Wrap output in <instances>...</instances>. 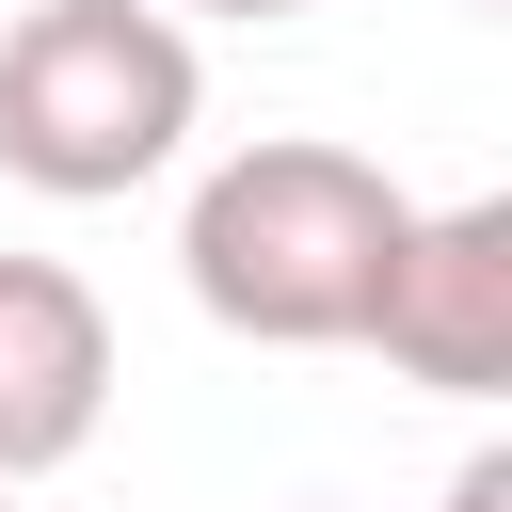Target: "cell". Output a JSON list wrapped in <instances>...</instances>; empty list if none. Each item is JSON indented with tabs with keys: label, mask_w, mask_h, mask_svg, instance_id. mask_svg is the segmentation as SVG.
Segmentation results:
<instances>
[{
	"label": "cell",
	"mask_w": 512,
	"mask_h": 512,
	"mask_svg": "<svg viewBox=\"0 0 512 512\" xmlns=\"http://www.w3.org/2000/svg\"><path fill=\"white\" fill-rule=\"evenodd\" d=\"M160 16H176V0H160ZM192 16H304V0H192Z\"/></svg>",
	"instance_id": "6"
},
{
	"label": "cell",
	"mask_w": 512,
	"mask_h": 512,
	"mask_svg": "<svg viewBox=\"0 0 512 512\" xmlns=\"http://www.w3.org/2000/svg\"><path fill=\"white\" fill-rule=\"evenodd\" d=\"M400 224H416V192H400L384 160H352V144H320V128H272V144H224V160L192 176L176 272H192V304H208L224 336H256V352H352Z\"/></svg>",
	"instance_id": "1"
},
{
	"label": "cell",
	"mask_w": 512,
	"mask_h": 512,
	"mask_svg": "<svg viewBox=\"0 0 512 512\" xmlns=\"http://www.w3.org/2000/svg\"><path fill=\"white\" fill-rule=\"evenodd\" d=\"M112 416V304L64 256H0V496L64 480Z\"/></svg>",
	"instance_id": "4"
},
{
	"label": "cell",
	"mask_w": 512,
	"mask_h": 512,
	"mask_svg": "<svg viewBox=\"0 0 512 512\" xmlns=\"http://www.w3.org/2000/svg\"><path fill=\"white\" fill-rule=\"evenodd\" d=\"M0 512H16V496H0Z\"/></svg>",
	"instance_id": "7"
},
{
	"label": "cell",
	"mask_w": 512,
	"mask_h": 512,
	"mask_svg": "<svg viewBox=\"0 0 512 512\" xmlns=\"http://www.w3.org/2000/svg\"><path fill=\"white\" fill-rule=\"evenodd\" d=\"M400 384L432 400H496L512 384V192H464V208H416L384 288H368V336Z\"/></svg>",
	"instance_id": "3"
},
{
	"label": "cell",
	"mask_w": 512,
	"mask_h": 512,
	"mask_svg": "<svg viewBox=\"0 0 512 512\" xmlns=\"http://www.w3.org/2000/svg\"><path fill=\"white\" fill-rule=\"evenodd\" d=\"M208 112V48L160 0H32L0 32V176L48 208L144 192Z\"/></svg>",
	"instance_id": "2"
},
{
	"label": "cell",
	"mask_w": 512,
	"mask_h": 512,
	"mask_svg": "<svg viewBox=\"0 0 512 512\" xmlns=\"http://www.w3.org/2000/svg\"><path fill=\"white\" fill-rule=\"evenodd\" d=\"M432 512H512V448H496V432H480V448H464V464H448V496H432Z\"/></svg>",
	"instance_id": "5"
},
{
	"label": "cell",
	"mask_w": 512,
	"mask_h": 512,
	"mask_svg": "<svg viewBox=\"0 0 512 512\" xmlns=\"http://www.w3.org/2000/svg\"><path fill=\"white\" fill-rule=\"evenodd\" d=\"M304 512H320V496H304Z\"/></svg>",
	"instance_id": "8"
}]
</instances>
